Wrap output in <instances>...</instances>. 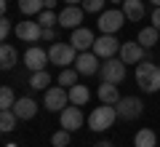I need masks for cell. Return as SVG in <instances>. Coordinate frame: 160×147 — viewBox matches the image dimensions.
Segmentation results:
<instances>
[{
    "mask_svg": "<svg viewBox=\"0 0 160 147\" xmlns=\"http://www.w3.org/2000/svg\"><path fill=\"white\" fill-rule=\"evenodd\" d=\"M136 86L144 94L160 91V67L152 62H139L136 64Z\"/></svg>",
    "mask_w": 160,
    "mask_h": 147,
    "instance_id": "1",
    "label": "cell"
},
{
    "mask_svg": "<svg viewBox=\"0 0 160 147\" xmlns=\"http://www.w3.org/2000/svg\"><path fill=\"white\" fill-rule=\"evenodd\" d=\"M115 120H118V110H115V104H104L102 102L91 115H88V129H91V131H107V129H112Z\"/></svg>",
    "mask_w": 160,
    "mask_h": 147,
    "instance_id": "2",
    "label": "cell"
},
{
    "mask_svg": "<svg viewBox=\"0 0 160 147\" xmlns=\"http://www.w3.org/2000/svg\"><path fill=\"white\" fill-rule=\"evenodd\" d=\"M78 48H75L72 43H51V48H48V59H51V64H56V67H69V64H75V59H78Z\"/></svg>",
    "mask_w": 160,
    "mask_h": 147,
    "instance_id": "3",
    "label": "cell"
},
{
    "mask_svg": "<svg viewBox=\"0 0 160 147\" xmlns=\"http://www.w3.org/2000/svg\"><path fill=\"white\" fill-rule=\"evenodd\" d=\"M69 104V91L64 86H48L46 96H43V107L48 113H62L64 107Z\"/></svg>",
    "mask_w": 160,
    "mask_h": 147,
    "instance_id": "4",
    "label": "cell"
},
{
    "mask_svg": "<svg viewBox=\"0 0 160 147\" xmlns=\"http://www.w3.org/2000/svg\"><path fill=\"white\" fill-rule=\"evenodd\" d=\"M99 75H102V83H115V86H118V83L126 80V64H123V59H120V56L104 59Z\"/></svg>",
    "mask_w": 160,
    "mask_h": 147,
    "instance_id": "5",
    "label": "cell"
},
{
    "mask_svg": "<svg viewBox=\"0 0 160 147\" xmlns=\"http://www.w3.org/2000/svg\"><path fill=\"white\" fill-rule=\"evenodd\" d=\"M123 22H128L126 19V13L123 11H118V8H109V11H102L99 13V32L102 35H115L120 27H123Z\"/></svg>",
    "mask_w": 160,
    "mask_h": 147,
    "instance_id": "6",
    "label": "cell"
},
{
    "mask_svg": "<svg viewBox=\"0 0 160 147\" xmlns=\"http://www.w3.org/2000/svg\"><path fill=\"white\" fill-rule=\"evenodd\" d=\"M115 110H118V118L136 120V118H142V113H144V102L139 96H123V99L115 104Z\"/></svg>",
    "mask_w": 160,
    "mask_h": 147,
    "instance_id": "7",
    "label": "cell"
},
{
    "mask_svg": "<svg viewBox=\"0 0 160 147\" xmlns=\"http://www.w3.org/2000/svg\"><path fill=\"white\" fill-rule=\"evenodd\" d=\"M120 45H123V43H120L115 35H99L91 51L96 54L99 59H112V56H118V54H120Z\"/></svg>",
    "mask_w": 160,
    "mask_h": 147,
    "instance_id": "8",
    "label": "cell"
},
{
    "mask_svg": "<svg viewBox=\"0 0 160 147\" xmlns=\"http://www.w3.org/2000/svg\"><path fill=\"white\" fill-rule=\"evenodd\" d=\"M99 62H102V59H99L93 51H80L72 67L78 70L80 75H96L99 70H102V64H99Z\"/></svg>",
    "mask_w": 160,
    "mask_h": 147,
    "instance_id": "9",
    "label": "cell"
},
{
    "mask_svg": "<svg viewBox=\"0 0 160 147\" xmlns=\"http://www.w3.org/2000/svg\"><path fill=\"white\" fill-rule=\"evenodd\" d=\"M59 120H62V129H67V131H78V129H83V123H86L83 110H80L78 104H72V107L67 104V107L59 113Z\"/></svg>",
    "mask_w": 160,
    "mask_h": 147,
    "instance_id": "10",
    "label": "cell"
},
{
    "mask_svg": "<svg viewBox=\"0 0 160 147\" xmlns=\"http://www.w3.org/2000/svg\"><path fill=\"white\" fill-rule=\"evenodd\" d=\"M24 64H27V70H32V72L46 70V64H51L48 51H43L40 45H29L27 51H24Z\"/></svg>",
    "mask_w": 160,
    "mask_h": 147,
    "instance_id": "11",
    "label": "cell"
},
{
    "mask_svg": "<svg viewBox=\"0 0 160 147\" xmlns=\"http://www.w3.org/2000/svg\"><path fill=\"white\" fill-rule=\"evenodd\" d=\"M120 59H123V64H139V62H144V45L139 43V40H128V43H123L120 45V54H118Z\"/></svg>",
    "mask_w": 160,
    "mask_h": 147,
    "instance_id": "12",
    "label": "cell"
},
{
    "mask_svg": "<svg viewBox=\"0 0 160 147\" xmlns=\"http://www.w3.org/2000/svg\"><path fill=\"white\" fill-rule=\"evenodd\" d=\"M16 38L22 43H38V40H43V27H40V22H19Z\"/></svg>",
    "mask_w": 160,
    "mask_h": 147,
    "instance_id": "13",
    "label": "cell"
},
{
    "mask_svg": "<svg viewBox=\"0 0 160 147\" xmlns=\"http://www.w3.org/2000/svg\"><path fill=\"white\" fill-rule=\"evenodd\" d=\"M83 16H86L83 6H67L62 13H59V27H64V29H78L80 22H83Z\"/></svg>",
    "mask_w": 160,
    "mask_h": 147,
    "instance_id": "14",
    "label": "cell"
},
{
    "mask_svg": "<svg viewBox=\"0 0 160 147\" xmlns=\"http://www.w3.org/2000/svg\"><path fill=\"white\" fill-rule=\"evenodd\" d=\"M69 43H72L78 51H91L93 43H96V35H93L88 27H78V29H72V38H69Z\"/></svg>",
    "mask_w": 160,
    "mask_h": 147,
    "instance_id": "15",
    "label": "cell"
},
{
    "mask_svg": "<svg viewBox=\"0 0 160 147\" xmlns=\"http://www.w3.org/2000/svg\"><path fill=\"white\" fill-rule=\"evenodd\" d=\"M13 113H16L19 120H32L35 115H38V102L29 99V96H22V99H16V104H13Z\"/></svg>",
    "mask_w": 160,
    "mask_h": 147,
    "instance_id": "16",
    "label": "cell"
},
{
    "mask_svg": "<svg viewBox=\"0 0 160 147\" xmlns=\"http://www.w3.org/2000/svg\"><path fill=\"white\" fill-rule=\"evenodd\" d=\"M123 13L128 22H142L144 19V0H123Z\"/></svg>",
    "mask_w": 160,
    "mask_h": 147,
    "instance_id": "17",
    "label": "cell"
},
{
    "mask_svg": "<svg viewBox=\"0 0 160 147\" xmlns=\"http://www.w3.org/2000/svg\"><path fill=\"white\" fill-rule=\"evenodd\" d=\"M16 62H19V51L13 48L11 43H3L0 45V67L3 70H13Z\"/></svg>",
    "mask_w": 160,
    "mask_h": 147,
    "instance_id": "18",
    "label": "cell"
},
{
    "mask_svg": "<svg viewBox=\"0 0 160 147\" xmlns=\"http://www.w3.org/2000/svg\"><path fill=\"white\" fill-rule=\"evenodd\" d=\"M123 96H120V91H118V86L115 83H102L99 86V102H104V104H118Z\"/></svg>",
    "mask_w": 160,
    "mask_h": 147,
    "instance_id": "19",
    "label": "cell"
},
{
    "mask_svg": "<svg viewBox=\"0 0 160 147\" xmlns=\"http://www.w3.org/2000/svg\"><path fill=\"white\" fill-rule=\"evenodd\" d=\"M160 139V134H155L152 129H139L133 136V147H155Z\"/></svg>",
    "mask_w": 160,
    "mask_h": 147,
    "instance_id": "20",
    "label": "cell"
},
{
    "mask_svg": "<svg viewBox=\"0 0 160 147\" xmlns=\"http://www.w3.org/2000/svg\"><path fill=\"white\" fill-rule=\"evenodd\" d=\"M67 91H69V104H78V107H83V104L91 99V91H88L86 86H78V83H75L72 88H67Z\"/></svg>",
    "mask_w": 160,
    "mask_h": 147,
    "instance_id": "21",
    "label": "cell"
},
{
    "mask_svg": "<svg viewBox=\"0 0 160 147\" xmlns=\"http://www.w3.org/2000/svg\"><path fill=\"white\" fill-rule=\"evenodd\" d=\"M19 11L24 16H35V13L46 11V0H19Z\"/></svg>",
    "mask_w": 160,
    "mask_h": 147,
    "instance_id": "22",
    "label": "cell"
},
{
    "mask_svg": "<svg viewBox=\"0 0 160 147\" xmlns=\"http://www.w3.org/2000/svg\"><path fill=\"white\" fill-rule=\"evenodd\" d=\"M158 38H160V29H155L152 24H149V27H142V29H139V38H136V40L144 45V48H152V45L158 43Z\"/></svg>",
    "mask_w": 160,
    "mask_h": 147,
    "instance_id": "23",
    "label": "cell"
},
{
    "mask_svg": "<svg viewBox=\"0 0 160 147\" xmlns=\"http://www.w3.org/2000/svg\"><path fill=\"white\" fill-rule=\"evenodd\" d=\"M48 86H51V75H48L46 70H38V72L29 75V88H35V91H46Z\"/></svg>",
    "mask_w": 160,
    "mask_h": 147,
    "instance_id": "24",
    "label": "cell"
},
{
    "mask_svg": "<svg viewBox=\"0 0 160 147\" xmlns=\"http://www.w3.org/2000/svg\"><path fill=\"white\" fill-rule=\"evenodd\" d=\"M16 113L13 110H0V131L3 134H8V131H13L16 129Z\"/></svg>",
    "mask_w": 160,
    "mask_h": 147,
    "instance_id": "25",
    "label": "cell"
},
{
    "mask_svg": "<svg viewBox=\"0 0 160 147\" xmlns=\"http://www.w3.org/2000/svg\"><path fill=\"white\" fill-rule=\"evenodd\" d=\"M78 70L75 67H64L62 72H59V86H64V88H72L75 83H78Z\"/></svg>",
    "mask_w": 160,
    "mask_h": 147,
    "instance_id": "26",
    "label": "cell"
},
{
    "mask_svg": "<svg viewBox=\"0 0 160 147\" xmlns=\"http://www.w3.org/2000/svg\"><path fill=\"white\" fill-rule=\"evenodd\" d=\"M16 104V94H13L11 86H3L0 88V110H13Z\"/></svg>",
    "mask_w": 160,
    "mask_h": 147,
    "instance_id": "27",
    "label": "cell"
},
{
    "mask_svg": "<svg viewBox=\"0 0 160 147\" xmlns=\"http://www.w3.org/2000/svg\"><path fill=\"white\" fill-rule=\"evenodd\" d=\"M104 3H109V0H83L80 6H83L86 13H102L104 11Z\"/></svg>",
    "mask_w": 160,
    "mask_h": 147,
    "instance_id": "28",
    "label": "cell"
},
{
    "mask_svg": "<svg viewBox=\"0 0 160 147\" xmlns=\"http://www.w3.org/2000/svg\"><path fill=\"white\" fill-rule=\"evenodd\" d=\"M38 22H40V27H53V24H59V13L46 8L43 13H38Z\"/></svg>",
    "mask_w": 160,
    "mask_h": 147,
    "instance_id": "29",
    "label": "cell"
},
{
    "mask_svg": "<svg viewBox=\"0 0 160 147\" xmlns=\"http://www.w3.org/2000/svg\"><path fill=\"white\" fill-rule=\"evenodd\" d=\"M69 134H72V131H67V129L56 131V134L51 136V144H53V147H67V144H69Z\"/></svg>",
    "mask_w": 160,
    "mask_h": 147,
    "instance_id": "30",
    "label": "cell"
},
{
    "mask_svg": "<svg viewBox=\"0 0 160 147\" xmlns=\"http://www.w3.org/2000/svg\"><path fill=\"white\" fill-rule=\"evenodd\" d=\"M11 29H13L11 19H8V16H3V19H0V40H8V35H11Z\"/></svg>",
    "mask_w": 160,
    "mask_h": 147,
    "instance_id": "31",
    "label": "cell"
},
{
    "mask_svg": "<svg viewBox=\"0 0 160 147\" xmlns=\"http://www.w3.org/2000/svg\"><path fill=\"white\" fill-rule=\"evenodd\" d=\"M43 40H51V43H56V32H53V27H43Z\"/></svg>",
    "mask_w": 160,
    "mask_h": 147,
    "instance_id": "32",
    "label": "cell"
},
{
    "mask_svg": "<svg viewBox=\"0 0 160 147\" xmlns=\"http://www.w3.org/2000/svg\"><path fill=\"white\" fill-rule=\"evenodd\" d=\"M149 19H152V27H155V29H160V8H155Z\"/></svg>",
    "mask_w": 160,
    "mask_h": 147,
    "instance_id": "33",
    "label": "cell"
},
{
    "mask_svg": "<svg viewBox=\"0 0 160 147\" xmlns=\"http://www.w3.org/2000/svg\"><path fill=\"white\" fill-rule=\"evenodd\" d=\"M46 8H48V11H53V8H56V0H46Z\"/></svg>",
    "mask_w": 160,
    "mask_h": 147,
    "instance_id": "34",
    "label": "cell"
},
{
    "mask_svg": "<svg viewBox=\"0 0 160 147\" xmlns=\"http://www.w3.org/2000/svg\"><path fill=\"white\" fill-rule=\"evenodd\" d=\"M96 147H115V144H112V142H99Z\"/></svg>",
    "mask_w": 160,
    "mask_h": 147,
    "instance_id": "35",
    "label": "cell"
},
{
    "mask_svg": "<svg viewBox=\"0 0 160 147\" xmlns=\"http://www.w3.org/2000/svg\"><path fill=\"white\" fill-rule=\"evenodd\" d=\"M67 6H78V3H83V0H64Z\"/></svg>",
    "mask_w": 160,
    "mask_h": 147,
    "instance_id": "36",
    "label": "cell"
},
{
    "mask_svg": "<svg viewBox=\"0 0 160 147\" xmlns=\"http://www.w3.org/2000/svg\"><path fill=\"white\" fill-rule=\"evenodd\" d=\"M149 3H152V6H155V8H160V0H149Z\"/></svg>",
    "mask_w": 160,
    "mask_h": 147,
    "instance_id": "37",
    "label": "cell"
},
{
    "mask_svg": "<svg viewBox=\"0 0 160 147\" xmlns=\"http://www.w3.org/2000/svg\"><path fill=\"white\" fill-rule=\"evenodd\" d=\"M6 147H19V144H13V142H11V144H6Z\"/></svg>",
    "mask_w": 160,
    "mask_h": 147,
    "instance_id": "38",
    "label": "cell"
},
{
    "mask_svg": "<svg viewBox=\"0 0 160 147\" xmlns=\"http://www.w3.org/2000/svg\"><path fill=\"white\" fill-rule=\"evenodd\" d=\"M109 3H123V0H109Z\"/></svg>",
    "mask_w": 160,
    "mask_h": 147,
    "instance_id": "39",
    "label": "cell"
}]
</instances>
